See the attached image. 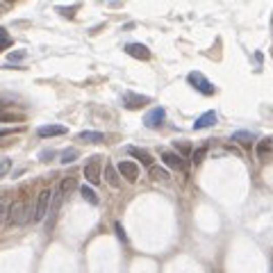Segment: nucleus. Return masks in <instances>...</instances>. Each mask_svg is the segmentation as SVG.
Here are the masks:
<instances>
[{"label":"nucleus","instance_id":"obj_1","mask_svg":"<svg viewBox=\"0 0 273 273\" xmlns=\"http://www.w3.org/2000/svg\"><path fill=\"white\" fill-rule=\"evenodd\" d=\"M75 185H77L75 177H64V180L57 185V191L53 194V200H50V223H48V228H53L55 218H57V212L62 209L64 198H66V196L71 194V189H73Z\"/></svg>","mask_w":273,"mask_h":273},{"label":"nucleus","instance_id":"obj_2","mask_svg":"<svg viewBox=\"0 0 273 273\" xmlns=\"http://www.w3.org/2000/svg\"><path fill=\"white\" fill-rule=\"evenodd\" d=\"M50 200H53V191L50 189H41L39 196L34 200V209H32V221L39 223L46 218V214L50 212Z\"/></svg>","mask_w":273,"mask_h":273},{"label":"nucleus","instance_id":"obj_3","mask_svg":"<svg viewBox=\"0 0 273 273\" xmlns=\"http://www.w3.org/2000/svg\"><path fill=\"white\" fill-rule=\"evenodd\" d=\"M187 82H189L196 91H200L203 96H212L214 91H216V89H214V84L203 75V73H196V71L189 73V75H187Z\"/></svg>","mask_w":273,"mask_h":273},{"label":"nucleus","instance_id":"obj_4","mask_svg":"<svg viewBox=\"0 0 273 273\" xmlns=\"http://www.w3.org/2000/svg\"><path fill=\"white\" fill-rule=\"evenodd\" d=\"M118 173H121V177H125L127 182H136L139 180V166H136V162H132V159H123L121 164H116Z\"/></svg>","mask_w":273,"mask_h":273},{"label":"nucleus","instance_id":"obj_5","mask_svg":"<svg viewBox=\"0 0 273 273\" xmlns=\"http://www.w3.org/2000/svg\"><path fill=\"white\" fill-rule=\"evenodd\" d=\"M27 218H30V214L23 212V203H21V200L12 203V209H9V223H12V225H25Z\"/></svg>","mask_w":273,"mask_h":273},{"label":"nucleus","instance_id":"obj_6","mask_svg":"<svg viewBox=\"0 0 273 273\" xmlns=\"http://www.w3.org/2000/svg\"><path fill=\"white\" fill-rule=\"evenodd\" d=\"M148 96H141V94H134V91H125L123 94V105H125L127 109H139L144 107V105H148Z\"/></svg>","mask_w":273,"mask_h":273},{"label":"nucleus","instance_id":"obj_7","mask_svg":"<svg viewBox=\"0 0 273 273\" xmlns=\"http://www.w3.org/2000/svg\"><path fill=\"white\" fill-rule=\"evenodd\" d=\"M84 177L89 185H98L100 182V157H94L86 162L84 166Z\"/></svg>","mask_w":273,"mask_h":273},{"label":"nucleus","instance_id":"obj_8","mask_svg":"<svg viewBox=\"0 0 273 273\" xmlns=\"http://www.w3.org/2000/svg\"><path fill=\"white\" fill-rule=\"evenodd\" d=\"M164 118H166V112H164V107H153L148 114L144 116V125L146 127H159L164 123Z\"/></svg>","mask_w":273,"mask_h":273},{"label":"nucleus","instance_id":"obj_9","mask_svg":"<svg viewBox=\"0 0 273 273\" xmlns=\"http://www.w3.org/2000/svg\"><path fill=\"white\" fill-rule=\"evenodd\" d=\"M125 53L134 59H141V62H148L150 59V50L146 48L144 43H127L125 46Z\"/></svg>","mask_w":273,"mask_h":273},{"label":"nucleus","instance_id":"obj_10","mask_svg":"<svg viewBox=\"0 0 273 273\" xmlns=\"http://www.w3.org/2000/svg\"><path fill=\"white\" fill-rule=\"evenodd\" d=\"M68 127L66 125H41L39 130H36V134L43 136V139H50V136H62L66 134Z\"/></svg>","mask_w":273,"mask_h":273},{"label":"nucleus","instance_id":"obj_11","mask_svg":"<svg viewBox=\"0 0 273 273\" xmlns=\"http://www.w3.org/2000/svg\"><path fill=\"white\" fill-rule=\"evenodd\" d=\"M214 123H216V112L214 109H209V112H205L203 116L196 118L194 123V130H203V127H212Z\"/></svg>","mask_w":273,"mask_h":273},{"label":"nucleus","instance_id":"obj_12","mask_svg":"<svg viewBox=\"0 0 273 273\" xmlns=\"http://www.w3.org/2000/svg\"><path fill=\"white\" fill-rule=\"evenodd\" d=\"M162 162L166 164L168 168H185V159L177 153H162Z\"/></svg>","mask_w":273,"mask_h":273},{"label":"nucleus","instance_id":"obj_13","mask_svg":"<svg viewBox=\"0 0 273 273\" xmlns=\"http://www.w3.org/2000/svg\"><path fill=\"white\" fill-rule=\"evenodd\" d=\"M118 175H121V173H118L116 166H112V164L105 166V180H107L112 187H121V177H118Z\"/></svg>","mask_w":273,"mask_h":273},{"label":"nucleus","instance_id":"obj_14","mask_svg":"<svg viewBox=\"0 0 273 273\" xmlns=\"http://www.w3.org/2000/svg\"><path fill=\"white\" fill-rule=\"evenodd\" d=\"M127 150H130L132 157H136L141 164H146V166H153V157H150V155L146 153V150H139V148H134V146H130Z\"/></svg>","mask_w":273,"mask_h":273},{"label":"nucleus","instance_id":"obj_15","mask_svg":"<svg viewBox=\"0 0 273 273\" xmlns=\"http://www.w3.org/2000/svg\"><path fill=\"white\" fill-rule=\"evenodd\" d=\"M77 139H80V141H91V144H100L105 136H103V132H91V130H86V132H80V134H77Z\"/></svg>","mask_w":273,"mask_h":273},{"label":"nucleus","instance_id":"obj_16","mask_svg":"<svg viewBox=\"0 0 273 273\" xmlns=\"http://www.w3.org/2000/svg\"><path fill=\"white\" fill-rule=\"evenodd\" d=\"M80 194H82V198L89 200L91 205H98V194H96V191L91 189V187H86V185H84V187L80 189Z\"/></svg>","mask_w":273,"mask_h":273},{"label":"nucleus","instance_id":"obj_17","mask_svg":"<svg viewBox=\"0 0 273 273\" xmlns=\"http://www.w3.org/2000/svg\"><path fill=\"white\" fill-rule=\"evenodd\" d=\"M77 155H80V153H77L75 148H68V150H64V153H62L59 162H62V164H68V162H73V159H77Z\"/></svg>","mask_w":273,"mask_h":273},{"label":"nucleus","instance_id":"obj_18","mask_svg":"<svg viewBox=\"0 0 273 273\" xmlns=\"http://www.w3.org/2000/svg\"><path fill=\"white\" fill-rule=\"evenodd\" d=\"M150 175H153V180H168V173L162 171V168H157V166L150 168Z\"/></svg>","mask_w":273,"mask_h":273},{"label":"nucleus","instance_id":"obj_19","mask_svg":"<svg viewBox=\"0 0 273 273\" xmlns=\"http://www.w3.org/2000/svg\"><path fill=\"white\" fill-rule=\"evenodd\" d=\"M232 141H246V144H250V141H253V134H250V132H235V134H232Z\"/></svg>","mask_w":273,"mask_h":273},{"label":"nucleus","instance_id":"obj_20","mask_svg":"<svg viewBox=\"0 0 273 273\" xmlns=\"http://www.w3.org/2000/svg\"><path fill=\"white\" fill-rule=\"evenodd\" d=\"M9 166H12V159H9V157H3V159H0V177L7 175V173H9Z\"/></svg>","mask_w":273,"mask_h":273},{"label":"nucleus","instance_id":"obj_21","mask_svg":"<svg viewBox=\"0 0 273 273\" xmlns=\"http://www.w3.org/2000/svg\"><path fill=\"white\" fill-rule=\"evenodd\" d=\"M12 46V39H9V34L5 30H0V50L3 48H9Z\"/></svg>","mask_w":273,"mask_h":273},{"label":"nucleus","instance_id":"obj_22","mask_svg":"<svg viewBox=\"0 0 273 273\" xmlns=\"http://www.w3.org/2000/svg\"><path fill=\"white\" fill-rule=\"evenodd\" d=\"M175 146L180 148L182 155H191V144L189 141H175Z\"/></svg>","mask_w":273,"mask_h":273},{"label":"nucleus","instance_id":"obj_23","mask_svg":"<svg viewBox=\"0 0 273 273\" xmlns=\"http://www.w3.org/2000/svg\"><path fill=\"white\" fill-rule=\"evenodd\" d=\"M205 153H207V148H205V146H203V148H198V150H196V153H194V166H198V164L203 162Z\"/></svg>","mask_w":273,"mask_h":273},{"label":"nucleus","instance_id":"obj_24","mask_svg":"<svg viewBox=\"0 0 273 273\" xmlns=\"http://www.w3.org/2000/svg\"><path fill=\"white\" fill-rule=\"evenodd\" d=\"M266 150H271V144H268V139L259 141V148H257V155H259V157H264V155H266Z\"/></svg>","mask_w":273,"mask_h":273},{"label":"nucleus","instance_id":"obj_25","mask_svg":"<svg viewBox=\"0 0 273 273\" xmlns=\"http://www.w3.org/2000/svg\"><path fill=\"white\" fill-rule=\"evenodd\" d=\"M23 57H25V50H16V53H9V55H7L9 62H21Z\"/></svg>","mask_w":273,"mask_h":273},{"label":"nucleus","instance_id":"obj_26","mask_svg":"<svg viewBox=\"0 0 273 273\" xmlns=\"http://www.w3.org/2000/svg\"><path fill=\"white\" fill-rule=\"evenodd\" d=\"M116 235H118V239H121L123 244H127V235H125V230L121 228V223H116Z\"/></svg>","mask_w":273,"mask_h":273},{"label":"nucleus","instance_id":"obj_27","mask_svg":"<svg viewBox=\"0 0 273 273\" xmlns=\"http://www.w3.org/2000/svg\"><path fill=\"white\" fill-rule=\"evenodd\" d=\"M5 216H7V203H5V200H0V225H3Z\"/></svg>","mask_w":273,"mask_h":273},{"label":"nucleus","instance_id":"obj_28","mask_svg":"<svg viewBox=\"0 0 273 273\" xmlns=\"http://www.w3.org/2000/svg\"><path fill=\"white\" fill-rule=\"evenodd\" d=\"M14 132H18V127H0V136H5V134H14Z\"/></svg>","mask_w":273,"mask_h":273}]
</instances>
